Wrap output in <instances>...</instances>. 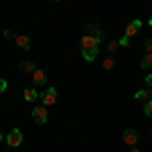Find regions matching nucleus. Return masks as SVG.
I'll return each instance as SVG.
<instances>
[{
    "label": "nucleus",
    "instance_id": "f257e3e1",
    "mask_svg": "<svg viewBox=\"0 0 152 152\" xmlns=\"http://www.w3.org/2000/svg\"><path fill=\"white\" fill-rule=\"evenodd\" d=\"M33 120H35L39 126H45L47 120H49L47 105H37V107H33Z\"/></svg>",
    "mask_w": 152,
    "mask_h": 152
},
{
    "label": "nucleus",
    "instance_id": "f03ea898",
    "mask_svg": "<svg viewBox=\"0 0 152 152\" xmlns=\"http://www.w3.org/2000/svg\"><path fill=\"white\" fill-rule=\"evenodd\" d=\"M6 144L10 146V148H18L20 144H23V132L18 128H12L8 132V136H6Z\"/></svg>",
    "mask_w": 152,
    "mask_h": 152
},
{
    "label": "nucleus",
    "instance_id": "7ed1b4c3",
    "mask_svg": "<svg viewBox=\"0 0 152 152\" xmlns=\"http://www.w3.org/2000/svg\"><path fill=\"white\" fill-rule=\"evenodd\" d=\"M55 102H57V89L55 87H49L47 91H43L41 94V104L43 105H55Z\"/></svg>",
    "mask_w": 152,
    "mask_h": 152
},
{
    "label": "nucleus",
    "instance_id": "20e7f679",
    "mask_svg": "<svg viewBox=\"0 0 152 152\" xmlns=\"http://www.w3.org/2000/svg\"><path fill=\"white\" fill-rule=\"evenodd\" d=\"M87 35L95 37V39H97V43L105 41V33H104V28H99V24H95V23H87Z\"/></svg>",
    "mask_w": 152,
    "mask_h": 152
},
{
    "label": "nucleus",
    "instance_id": "39448f33",
    "mask_svg": "<svg viewBox=\"0 0 152 152\" xmlns=\"http://www.w3.org/2000/svg\"><path fill=\"white\" fill-rule=\"evenodd\" d=\"M142 28V20H138V18H134L132 23L126 26V31H124V37H134V35H138V31Z\"/></svg>",
    "mask_w": 152,
    "mask_h": 152
},
{
    "label": "nucleus",
    "instance_id": "423d86ee",
    "mask_svg": "<svg viewBox=\"0 0 152 152\" xmlns=\"http://www.w3.org/2000/svg\"><path fill=\"white\" fill-rule=\"evenodd\" d=\"M122 140L126 142L128 146H136V142H138V132L136 130H124V134H122Z\"/></svg>",
    "mask_w": 152,
    "mask_h": 152
},
{
    "label": "nucleus",
    "instance_id": "0eeeda50",
    "mask_svg": "<svg viewBox=\"0 0 152 152\" xmlns=\"http://www.w3.org/2000/svg\"><path fill=\"white\" fill-rule=\"evenodd\" d=\"M45 83H47V73L43 69H37L35 73H33V85H35V87H43Z\"/></svg>",
    "mask_w": 152,
    "mask_h": 152
},
{
    "label": "nucleus",
    "instance_id": "6e6552de",
    "mask_svg": "<svg viewBox=\"0 0 152 152\" xmlns=\"http://www.w3.org/2000/svg\"><path fill=\"white\" fill-rule=\"evenodd\" d=\"M97 45H99V43H97V39L91 37V35H85L81 39V49H95Z\"/></svg>",
    "mask_w": 152,
    "mask_h": 152
},
{
    "label": "nucleus",
    "instance_id": "1a4fd4ad",
    "mask_svg": "<svg viewBox=\"0 0 152 152\" xmlns=\"http://www.w3.org/2000/svg\"><path fill=\"white\" fill-rule=\"evenodd\" d=\"M14 41H16V45L23 49V51H28V49H31V39H28L26 35H16Z\"/></svg>",
    "mask_w": 152,
    "mask_h": 152
},
{
    "label": "nucleus",
    "instance_id": "9d476101",
    "mask_svg": "<svg viewBox=\"0 0 152 152\" xmlns=\"http://www.w3.org/2000/svg\"><path fill=\"white\" fill-rule=\"evenodd\" d=\"M97 53H99V49L95 47V49H81V55L83 59L89 63V61H95V57H97Z\"/></svg>",
    "mask_w": 152,
    "mask_h": 152
},
{
    "label": "nucleus",
    "instance_id": "9b49d317",
    "mask_svg": "<svg viewBox=\"0 0 152 152\" xmlns=\"http://www.w3.org/2000/svg\"><path fill=\"white\" fill-rule=\"evenodd\" d=\"M41 97V94L37 91V87H28V89H24V99L26 102H37Z\"/></svg>",
    "mask_w": 152,
    "mask_h": 152
},
{
    "label": "nucleus",
    "instance_id": "f8f14e48",
    "mask_svg": "<svg viewBox=\"0 0 152 152\" xmlns=\"http://www.w3.org/2000/svg\"><path fill=\"white\" fill-rule=\"evenodd\" d=\"M18 69L23 71V73H35L37 65H35V61H23V63L18 65Z\"/></svg>",
    "mask_w": 152,
    "mask_h": 152
},
{
    "label": "nucleus",
    "instance_id": "ddd939ff",
    "mask_svg": "<svg viewBox=\"0 0 152 152\" xmlns=\"http://www.w3.org/2000/svg\"><path fill=\"white\" fill-rule=\"evenodd\" d=\"M150 97H152L150 89H138V91L134 94V99H136V102H148Z\"/></svg>",
    "mask_w": 152,
    "mask_h": 152
},
{
    "label": "nucleus",
    "instance_id": "4468645a",
    "mask_svg": "<svg viewBox=\"0 0 152 152\" xmlns=\"http://www.w3.org/2000/svg\"><path fill=\"white\" fill-rule=\"evenodd\" d=\"M140 67H142V69H146V71L152 69V53H146V55H144V59H142V63H140Z\"/></svg>",
    "mask_w": 152,
    "mask_h": 152
},
{
    "label": "nucleus",
    "instance_id": "2eb2a0df",
    "mask_svg": "<svg viewBox=\"0 0 152 152\" xmlns=\"http://www.w3.org/2000/svg\"><path fill=\"white\" fill-rule=\"evenodd\" d=\"M144 116L152 118V97L148 99V102H144Z\"/></svg>",
    "mask_w": 152,
    "mask_h": 152
},
{
    "label": "nucleus",
    "instance_id": "dca6fc26",
    "mask_svg": "<svg viewBox=\"0 0 152 152\" xmlns=\"http://www.w3.org/2000/svg\"><path fill=\"white\" fill-rule=\"evenodd\" d=\"M104 69H105V71L114 69V59H112V57H107V59H104Z\"/></svg>",
    "mask_w": 152,
    "mask_h": 152
},
{
    "label": "nucleus",
    "instance_id": "f3484780",
    "mask_svg": "<svg viewBox=\"0 0 152 152\" xmlns=\"http://www.w3.org/2000/svg\"><path fill=\"white\" fill-rule=\"evenodd\" d=\"M118 47H120V43H116V41H110V43H107V51H110V53L118 51Z\"/></svg>",
    "mask_w": 152,
    "mask_h": 152
},
{
    "label": "nucleus",
    "instance_id": "a211bd4d",
    "mask_svg": "<svg viewBox=\"0 0 152 152\" xmlns=\"http://www.w3.org/2000/svg\"><path fill=\"white\" fill-rule=\"evenodd\" d=\"M144 51L146 53H152V39H146L144 41Z\"/></svg>",
    "mask_w": 152,
    "mask_h": 152
},
{
    "label": "nucleus",
    "instance_id": "6ab92c4d",
    "mask_svg": "<svg viewBox=\"0 0 152 152\" xmlns=\"http://www.w3.org/2000/svg\"><path fill=\"white\" fill-rule=\"evenodd\" d=\"M6 87H8V81H6V79H0V94H4Z\"/></svg>",
    "mask_w": 152,
    "mask_h": 152
},
{
    "label": "nucleus",
    "instance_id": "aec40b11",
    "mask_svg": "<svg viewBox=\"0 0 152 152\" xmlns=\"http://www.w3.org/2000/svg\"><path fill=\"white\" fill-rule=\"evenodd\" d=\"M4 37H6V39H14V37H16V33H14V31H10V28H6V31H4Z\"/></svg>",
    "mask_w": 152,
    "mask_h": 152
},
{
    "label": "nucleus",
    "instance_id": "412c9836",
    "mask_svg": "<svg viewBox=\"0 0 152 152\" xmlns=\"http://www.w3.org/2000/svg\"><path fill=\"white\" fill-rule=\"evenodd\" d=\"M128 37H124V39H122V41H120V47H128Z\"/></svg>",
    "mask_w": 152,
    "mask_h": 152
},
{
    "label": "nucleus",
    "instance_id": "4be33fe9",
    "mask_svg": "<svg viewBox=\"0 0 152 152\" xmlns=\"http://www.w3.org/2000/svg\"><path fill=\"white\" fill-rule=\"evenodd\" d=\"M146 83H148V87H152V73L146 75Z\"/></svg>",
    "mask_w": 152,
    "mask_h": 152
},
{
    "label": "nucleus",
    "instance_id": "5701e85b",
    "mask_svg": "<svg viewBox=\"0 0 152 152\" xmlns=\"http://www.w3.org/2000/svg\"><path fill=\"white\" fill-rule=\"evenodd\" d=\"M130 152H140V150H138V146H130Z\"/></svg>",
    "mask_w": 152,
    "mask_h": 152
},
{
    "label": "nucleus",
    "instance_id": "b1692460",
    "mask_svg": "<svg viewBox=\"0 0 152 152\" xmlns=\"http://www.w3.org/2000/svg\"><path fill=\"white\" fill-rule=\"evenodd\" d=\"M148 24H150V26H152V16H150V18H148Z\"/></svg>",
    "mask_w": 152,
    "mask_h": 152
},
{
    "label": "nucleus",
    "instance_id": "393cba45",
    "mask_svg": "<svg viewBox=\"0 0 152 152\" xmlns=\"http://www.w3.org/2000/svg\"><path fill=\"white\" fill-rule=\"evenodd\" d=\"M0 142H2V134H0Z\"/></svg>",
    "mask_w": 152,
    "mask_h": 152
},
{
    "label": "nucleus",
    "instance_id": "a878e982",
    "mask_svg": "<svg viewBox=\"0 0 152 152\" xmlns=\"http://www.w3.org/2000/svg\"><path fill=\"white\" fill-rule=\"evenodd\" d=\"M53 2H59V0H53Z\"/></svg>",
    "mask_w": 152,
    "mask_h": 152
},
{
    "label": "nucleus",
    "instance_id": "bb28decb",
    "mask_svg": "<svg viewBox=\"0 0 152 152\" xmlns=\"http://www.w3.org/2000/svg\"><path fill=\"white\" fill-rule=\"evenodd\" d=\"M150 94H152V87H150Z\"/></svg>",
    "mask_w": 152,
    "mask_h": 152
},
{
    "label": "nucleus",
    "instance_id": "cd10ccee",
    "mask_svg": "<svg viewBox=\"0 0 152 152\" xmlns=\"http://www.w3.org/2000/svg\"><path fill=\"white\" fill-rule=\"evenodd\" d=\"M150 134H152V132H150Z\"/></svg>",
    "mask_w": 152,
    "mask_h": 152
}]
</instances>
